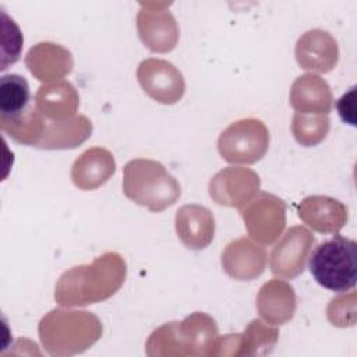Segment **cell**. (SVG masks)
Masks as SVG:
<instances>
[{
    "label": "cell",
    "mask_w": 357,
    "mask_h": 357,
    "mask_svg": "<svg viewBox=\"0 0 357 357\" xmlns=\"http://www.w3.org/2000/svg\"><path fill=\"white\" fill-rule=\"evenodd\" d=\"M127 265L119 252H105L88 265L66 271L57 280L54 300L63 307H84L110 298L123 286Z\"/></svg>",
    "instance_id": "6da1fadb"
},
{
    "label": "cell",
    "mask_w": 357,
    "mask_h": 357,
    "mask_svg": "<svg viewBox=\"0 0 357 357\" xmlns=\"http://www.w3.org/2000/svg\"><path fill=\"white\" fill-rule=\"evenodd\" d=\"M100 319L88 311L56 308L38 326L40 342L50 356H73L89 349L102 336Z\"/></svg>",
    "instance_id": "7a4b0ae2"
},
{
    "label": "cell",
    "mask_w": 357,
    "mask_h": 357,
    "mask_svg": "<svg viewBox=\"0 0 357 357\" xmlns=\"http://www.w3.org/2000/svg\"><path fill=\"white\" fill-rule=\"evenodd\" d=\"M218 326L205 312H194L181 322H167L146 340L148 356H212Z\"/></svg>",
    "instance_id": "3957f363"
},
{
    "label": "cell",
    "mask_w": 357,
    "mask_h": 357,
    "mask_svg": "<svg viewBox=\"0 0 357 357\" xmlns=\"http://www.w3.org/2000/svg\"><path fill=\"white\" fill-rule=\"evenodd\" d=\"M123 192L151 212H162L176 204L181 187L160 162L138 158L124 166Z\"/></svg>",
    "instance_id": "277c9868"
},
{
    "label": "cell",
    "mask_w": 357,
    "mask_h": 357,
    "mask_svg": "<svg viewBox=\"0 0 357 357\" xmlns=\"http://www.w3.org/2000/svg\"><path fill=\"white\" fill-rule=\"evenodd\" d=\"M308 268L315 282L336 293H344L356 286L357 243L340 234L318 244L308 255Z\"/></svg>",
    "instance_id": "5b68a950"
},
{
    "label": "cell",
    "mask_w": 357,
    "mask_h": 357,
    "mask_svg": "<svg viewBox=\"0 0 357 357\" xmlns=\"http://www.w3.org/2000/svg\"><path fill=\"white\" fill-rule=\"evenodd\" d=\"M269 146V131L259 119H241L225 128L218 138V151L229 163L251 165L261 160Z\"/></svg>",
    "instance_id": "8992f818"
},
{
    "label": "cell",
    "mask_w": 357,
    "mask_h": 357,
    "mask_svg": "<svg viewBox=\"0 0 357 357\" xmlns=\"http://www.w3.org/2000/svg\"><path fill=\"white\" fill-rule=\"evenodd\" d=\"M244 226L251 238L271 245L286 226V204L273 194L259 192L240 209Z\"/></svg>",
    "instance_id": "52a82bcc"
},
{
    "label": "cell",
    "mask_w": 357,
    "mask_h": 357,
    "mask_svg": "<svg viewBox=\"0 0 357 357\" xmlns=\"http://www.w3.org/2000/svg\"><path fill=\"white\" fill-rule=\"evenodd\" d=\"M137 29L142 43L152 52L166 53L176 47L178 40V25L167 10L170 3L146 1L139 3Z\"/></svg>",
    "instance_id": "ba28073f"
},
{
    "label": "cell",
    "mask_w": 357,
    "mask_h": 357,
    "mask_svg": "<svg viewBox=\"0 0 357 357\" xmlns=\"http://www.w3.org/2000/svg\"><path fill=\"white\" fill-rule=\"evenodd\" d=\"M137 79L142 91L163 105L177 103L185 92L183 74L170 61L146 59L137 68Z\"/></svg>",
    "instance_id": "9c48e42d"
},
{
    "label": "cell",
    "mask_w": 357,
    "mask_h": 357,
    "mask_svg": "<svg viewBox=\"0 0 357 357\" xmlns=\"http://www.w3.org/2000/svg\"><path fill=\"white\" fill-rule=\"evenodd\" d=\"M259 185V176L254 170L230 166L218 172L211 178L208 188L216 204L241 209L258 194Z\"/></svg>",
    "instance_id": "30bf717a"
},
{
    "label": "cell",
    "mask_w": 357,
    "mask_h": 357,
    "mask_svg": "<svg viewBox=\"0 0 357 357\" xmlns=\"http://www.w3.org/2000/svg\"><path fill=\"white\" fill-rule=\"evenodd\" d=\"M314 241V236L307 227H290L271 251L272 273L283 279H293L303 273Z\"/></svg>",
    "instance_id": "8fae6325"
},
{
    "label": "cell",
    "mask_w": 357,
    "mask_h": 357,
    "mask_svg": "<svg viewBox=\"0 0 357 357\" xmlns=\"http://www.w3.org/2000/svg\"><path fill=\"white\" fill-rule=\"evenodd\" d=\"M296 60L308 71L329 73L339 60V47L335 38L324 29H310L296 43Z\"/></svg>",
    "instance_id": "7c38bea8"
},
{
    "label": "cell",
    "mask_w": 357,
    "mask_h": 357,
    "mask_svg": "<svg viewBox=\"0 0 357 357\" xmlns=\"http://www.w3.org/2000/svg\"><path fill=\"white\" fill-rule=\"evenodd\" d=\"M223 271L236 280H252L258 278L266 266V252L264 247L252 243L247 237L230 241L222 252Z\"/></svg>",
    "instance_id": "4fadbf2b"
},
{
    "label": "cell",
    "mask_w": 357,
    "mask_h": 357,
    "mask_svg": "<svg viewBox=\"0 0 357 357\" xmlns=\"http://www.w3.org/2000/svg\"><path fill=\"white\" fill-rule=\"evenodd\" d=\"M297 212L305 225L322 234H336L347 222L346 205L326 195L305 197Z\"/></svg>",
    "instance_id": "5bb4252c"
},
{
    "label": "cell",
    "mask_w": 357,
    "mask_h": 357,
    "mask_svg": "<svg viewBox=\"0 0 357 357\" xmlns=\"http://www.w3.org/2000/svg\"><path fill=\"white\" fill-rule=\"evenodd\" d=\"M174 225L177 237L190 250H204L213 240L215 218L212 212L202 205L187 204L178 208Z\"/></svg>",
    "instance_id": "9a60e30c"
},
{
    "label": "cell",
    "mask_w": 357,
    "mask_h": 357,
    "mask_svg": "<svg viewBox=\"0 0 357 357\" xmlns=\"http://www.w3.org/2000/svg\"><path fill=\"white\" fill-rule=\"evenodd\" d=\"M25 64L36 79L57 82L71 73L74 63L70 50L66 47L52 42H40L29 49Z\"/></svg>",
    "instance_id": "2e32d148"
},
{
    "label": "cell",
    "mask_w": 357,
    "mask_h": 357,
    "mask_svg": "<svg viewBox=\"0 0 357 357\" xmlns=\"http://www.w3.org/2000/svg\"><path fill=\"white\" fill-rule=\"evenodd\" d=\"M297 298L294 289L282 279H272L262 284L257 294V310L271 325L289 322L296 312Z\"/></svg>",
    "instance_id": "e0dca14e"
},
{
    "label": "cell",
    "mask_w": 357,
    "mask_h": 357,
    "mask_svg": "<svg viewBox=\"0 0 357 357\" xmlns=\"http://www.w3.org/2000/svg\"><path fill=\"white\" fill-rule=\"evenodd\" d=\"M289 99L296 113L301 114H328L333 105V96L328 82L312 73L294 79Z\"/></svg>",
    "instance_id": "ac0fdd59"
},
{
    "label": "cell",
    "mask_w": 357,
    "mask_h": 357,
    "mask_svg": "<svg viewBox=\"0 0 357 357\" xmlns=\"http://www.w3.org/2000/svg\"><path fill=\"white\" fill-rule=\"evenodd\" d=\"M116 172V162L110 151L93 146L86 149L71 166V180L84 191L103 185Z\"/></svg>",
    "instance_id": "d6986e66"
},
{
    "label": "cell",
    "mask_w": 357,
    "mask_h": 357,
    "mask_svg": "<svg viewBox=\"0 0 357 357\" xmlns=\"http://www.w3.org/2000/svg\"><path fill=\"white\" fill-rule=\"evenodd\" d=\"M79 105L77 89L68 81L42 85L35 95V107L50 121L67 120L75 116Z\"/></svg>",
    "instance_id": "ffe728a7"
},
{
    "label": "cell",
    "mask_w": 357,
    "mask_h": 357,
    "mask_svg": "<svg viewBox=\"0 0 357 357\" xmlns=\"http://www.w3.org/2000/svg\"><path fill=\"white\" fill-rule=\"evenodd\" d=\"M46 131L38 148L70 149L81 145L92 134V123L88 117L78 114L67 120H46Z\"/></svg>",
    "instance_id": "44dd1931"
},
{
    "label": "cell",
    "mask_w": 357,
    "mask_h": 357,
    "mask_svg": "<svg viewBox=\"0 0 357 357\" xmlns=\"http://www.w3.org/2000/svg\"><path fill=\"white\" fill-rule=\"evenodd\" d=\"M46 119L35 106H29L22 114L14 119H0L4 134L22 145L38 146L46 131Z\"/></svg>",
    "instance_id": "7402d4cb"
},
{
    "label": "cell",
    "mask_w": 357,
    "mask_h": 357,
    "mask_svg": "<svg viewBox=\"0 0 357 357\" xmlns=\"http://www.w3.org/2000/svg\"><path fill=\"white\" fill-rule=\"evenodd\" d=\"M31 92L28 81L20 74H6L0 78V119H14L29 107Z\"/></svg>",
    "instance_id": "603a6c76"
},
{
    "label": "cell",
    "mask_w": 357,
    "mask_h": 357,
    "mask_svg": "<svg viewBox=\"0 0 357 357\" xmlns=\"http://www.w3.org/2000/svg\"><path fill=\"white\" fill-rule=\"evenodd\" d=\"M278 336L279 332L276 328L264 324L261 319H254L248 324L244 333H240L238 356L269 354L278 342Z\"/></svg>",
    "instance_id": "cb8c5ba5"
},
{
    "label": "cell",
    "mask_w": 357,
    "mask_h": 357,
    "mask_svg": "<svg viewBox=\"0 0 357 357\" xmlns=\"http://www.w3.org/2000/svg\"><path fill=\"white\" fill-rule=\"evenodd\" d=\"M291 131L296 141L303 146L318 145L329 131L328 114L294 113Z\"/></svg>",
    "instance_id": "d4e9b609"
},
{
    "label": "cell",
    "mask_w": 357,
    "mask_h": 357,
    "mask_svg": "<svg viewBox=\"0 0 357 357\" xmlns=\"http://www.w3.org/2000/svg\"><path fill=\"white\" fill-rule=\"evenodd\" d=\"M3 18V45H1V67L0 70H6L8 64H14L20 59L21 47H22V35L14 20H10L8 15L1 11Z\"/></svg>",
    "instance_id": "484cf974"
},
{
    "label": "cell",
    "mask_w": 357,
    "mask_h": 357,
    "mask_svg": "<svg viewBox=\"0 0 357 357\" xmlns=\"http://www.w3.org/2000/svg\"><path fill=\"white\" fill-rule=\"evenodd\" d=\"M354 293H350L349 298L346 296L336 297L331 300L326 315L332 325L339 328L351 326L356 322V303H354Z\"/></svg>",
    "instance_id": "4316f807"
},
{
    "label": "cell",
    "mask_w": 357,
    "mask_h": 357,
    "mask_svg": "<svg viewBox=\"0 0 357 357\" xmlns=\"http://www.w3.org/2000/svg\"><path fill=\"white\" fill-rule=\"evenodd\" d=\"M336 109L343 123L356 126V86H351L349 92L337 99Z\"/></svg>",
    "instance_id": "83f0119b"
}]
</instances>
